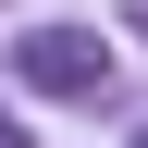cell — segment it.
Listing matches in <instances>:
<instances>
[{
	"label": "cell",
	"instance_id": "7a4b0ae2",
	"mask_svg": "<svg viewBox=\"0 0 148 148\" xmlns=\"http://www.w3.org/2000/svg\"><path fill=\"white\" fill-rule=\"evenodd\" d=\"M0 148H25V136H12V123H0Z\"/></svg>",
	"mask_w": 148,
	"mask_h": 148
},
{
	"label": "cell",
	"instance_id": "6da1fadb",
	"mask_svg": "<svg viewBox=\"0 0 148 148\" xmlns=\"http://www.w3.org/2000/svg\"><path fill=\"white\" fill-rule=\"evenodd\" d=\"M12 74H25L37 99H86V86L111 74V49H99L86 25H25V49H12Z\"/></svg>",
	"mask_w": 148,
	"mask_h": 148
}]
</instances>
